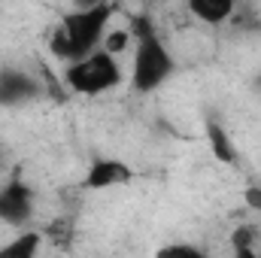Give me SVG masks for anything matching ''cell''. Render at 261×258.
<instances>
[{"instance_id":"obj_12","label":"cell","mask_w":261,"mask_h":258,"mask_svg":"<svg viewBox=\"0 0 261 258\" xmlns=\"http://www.w3.org/2000/svg\"><path fill=\"white\" fill-rule=\"evenodd\" d=\"M246 203H249L252 210H261V189L258 186H249V189H246Z\"/></svg>"},{"instance_id":"obj_13","label":"cell","mask_w":261,"mask_h":258,"mask_svg":"<svg viewBox=\"0 0 261 258\" xmlns=\"http://www.w3.org/2000/svg\"><path fill=\"white\" fill-rule=\"evenodd\" d=\"M234 258H258L252 246H234Z\"/></svg>"},{"instance_id":"obj_10","label":"cell","mask_w":261,"mask_h":258,"mask_svg":"<svg viewBox=\"0 0 261 258\" xmlns=\"http://www.w3.org/2000/svg\"><path fill=\"white\" fill-rule=\"evenodd\" d=\"M130 43H134V31H110V34L103 37V46H100V49H107L110 55L119 58V52L130 49Z\"/></svg>"},{"instance_id":"obj_7","label":"cell","mask_w":261,"mask_h":258,"mask_svg":"<svg viewBox=\"0 0 261 258\" xmlns=\"http://www.w3.org/2000/svg\"><path fill=\"white\" fill-rule=\"evenodd\" d=\"M206 143H210V149H213V155H216L219 164H228V167L237 164V146H234V140L228 137V131L222 128L216 119L206 122Z\"/></svg>"},{"instance_id":"obj_6","label":"cell","mask_w":261,"mask_h":258,"mask_svg":"<svg viewBox=\"0 0 261 258\" xmlns=\"http://www.w3.org/2000/svg\"><path fill=\"white\" fill-rule=\"evenodd\" d=\"M40 94H43V85L28 70H18V67L0 70V107H21L37 100Z\"/></svg>"},{"instance_id":"obj_5","label":"cell","mask_w":261,"mask_h":258,"mask_svg":"<svg viewBox=\"0 0 261 258\" xmlns=\"http://www.w3.org/2000/svg\"><path fill=\"white\" fill-rule=\"evenodd\" d=\"M134 179V170H130L128 161L122 158H94L82 176V189L85 192H107V189H119V186H128Z\"/></svg>"},{"instance_id":"obj_3","label":"cell","mask_w":261,"mask_h":258,"mask_svg":"<svg viewBox=\"0 0 261 258\" xmlns=\"http://www.w3.org/2000/svg\"><path fill=\"white\" fill-rule=\"evenodd\" d=\"M122 79H125V70L119 64V58L110 55L107 49H97L64 67V85L73 94H85V97L113 91L116 85H122Z\"/></svg>"},{"instance_id":"obj_2","label":"cell","mask_w":261,"mask_h":258,"mask_svg":"<svg viewBox=\"0 0 261 258\" xmlns=\"http://www.w3.org/2000/svg\"><path fill=\"white\" fill-rule=\"evenodd\" d=\"M173 73H176V61H173L167 43L161 40V34L155 31V24L137 21L134 24V61H130V85H134V91L152 94Z\"/></svg>"},{"instance_id":"obj_8","label":"cell","mask_w":261,"mask_h":258,"mask_svg":"<svg viewBox=\"0 0 261 258\" xmlns=\"http://www.w3.org/2000/svg\"><path fill=\"white\" fill-rule=\"evenodd\" d=\"M189 12L203 24H222L234 15V3L231 0H192Z\"/></svg>"},{"instance_id":"obj_11","label":"cell","mask_w":261,"mask_h":258,"mask_svg":"<svg viewBox=\"0 0 261 258\" xmlns=\"http://www.w3.org/2000/svg\"><path fill=\"white\" fill-rule=\"evenodd\" d=\"M155 258H210V255L200 252L197 246H189V243H170V246H164Z\"/></svg>"},{"instance_id":"obj_9","label":"cell","mask_w":261,"mask_h":258,"mask_svg":"<svg viewBox=\"0 0 261 258\" xmlns=\"http://www.w3.org/2000/svg\"><path fill=\"white\" fill-rule=\"evenodd\" d=\"M40 246H43L40 231H21L18 237L0 246V258H40Z\"/></svg>"},{"instance_id":"obj_4","label":"cell","mask_w":261,"mask_h":258,"mask_svg":"<svg viewBox=\"0 0 261 258\" xmlns=\"http://www.w3.org/2000/svg\"><path fill=\"white\" fill-rule=\"evenodd\" d=\"M34 207H37V194L21 176H12L9 183L0 186V222L3 225H15V228L24 225L34 216Z\"/></svg>"},{"instance_id":"obj_1","label":"cell","mask_w":261,"mask_h":258,"mask_svg":"<svg viewBox=\"0 0 261 258\" xmlns=\"http://www.w3.org/2000/svg\"><path fill=\"white\" fill-rule=\"evenodd\" d=\"M113 12L116 9L110 3H91V6H79V9L67 12L61 24H55L52 37H49V52L55 58H61L64 64H73V61L97 52L103 46V37L110 34Z\"/></svg>"},{"instance_id":"obj_14","label":"cell","mask_w":261,"mask_h":258,"mask_svg":"<svg viewBox=\"0 0 261 258\" xmlns=\"http://www.w3.org/2000/svg\"><path fill=\"white\" fill-rule=\"evenodd\" d=\"M0 167H3V149H0Z\"/></svg>"}]
</instances>
